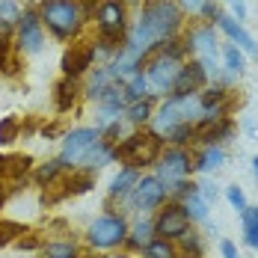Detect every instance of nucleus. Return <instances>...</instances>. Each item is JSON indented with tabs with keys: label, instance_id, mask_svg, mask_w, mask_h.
Instances as JSON below:
<instances>
[{
	"label": "nucleus",
	"instance_id": "41",
	"mask_svg": "<svg viewBox=\"0 0 258 258\" xmlns=\"http://www.w3.org/2000/svg\"><path fill=\"white\" fill-rule=\"evenodd\" d=\"M220 255H223V258H240V252H237V243H234V240H229V237H223V240H220Z\"/></svg>",
	"mask_w": 258,
	"mask_h": 258
},
{
	"label": "nucleus",
	"instance_id": "27",
	"mask_svg": "<svg viewBox=\"0 0 258 258\" xmlns=\"http://www.w3.org/2000/svg\"><path fill=\"white\" fill-rule=\"evenodd\" d=\"M181 205H184V214L190 217V223H193V226H202V223H208L211 202H208L199 190H196V193H190L187 199H181Z\"/></svg>",
	"mask_w": 258,
	"mask_h": 258
},
{
	"label": "nucleus",
	"instance_id": "21",
	"mask_svg": "<svg viewBox=\"0 0 258 258\" xmlns=\"http://www.w3.org/2000/svg\"><path fill=\"white\" fill-rule=\"evenodd\" d=\"M69 169H72V166H69L59 155L48 157V160H42V163H36V166H33V172H30V184H33V187H39V190H45V187H51L59 175H66Z\"/></svg>",
	"mask_w": 258,
	"mask_h": 258
},
{
	"label": "nucleus",
	"instance_id": "17",
	"mask_svg": "<svg viewBox=\"0 0 258 258\" xmlns=\"http://www.w3.org/2000/svg\"><path fill=\"white\" fill-rule=\"evenodd\" d=\"M140 178H143V172H140V169H134V166H119V169H116V175H113L110 184H107L104 208H119L131 196V190L137 187V181H140Z\"/></svg>",
	"mask_w": 258,
	"mask_h": 258
},
{
	"label": "nucleus",
	"instance_id": "5",
	"mask_svg": "<svg viewBox=\"0 0 258 258\" xmlns=\"http://www.w3.org/2000/svg\"><path fill=\"white\" fill-rule=\"evenodd\" d=\"M95 184H98V175H95V172H89V169H69L66 175H59V178L53 181L51 187L42 190L39 205L56 208V205H62V202H69V199L86 196Z\"/></svg>",
	"mask_w": 258,
	"mask_h": 258
},
{
	"label": "nucleus",
	"instance_id": "15",
	"mask_svg": "<svg viewBox=\"0 0 258 258\" xmlns=\"http://www.w3.org/2000/svg\"><path fill=\"white\" fill-rule=\"evenodd\" d=\"M51 98H53V110H56V116H69V113H75L83 101V80H72V78H56L51 89Z\"/></svg>",
	"mask_w": 258,
	"mask_h": 258
},
{
	"label": "nucleus",
	"instance_id": "36",
	"mask_svg": "<svg viewBox=\"0 0 258 258\" xmlns=\"http://www.w3.org/2000/svg\"><path fill=\"white\" fill-rule=\"evenodd\" d=\"M226 199H229V205H232V211H237V217L249 208V202H246V193L237 187V184H229L226 187Z\"/></svg>",
	"mask_w": 258,
	"mask_h": 258
},
{
	"label": "nucleus",
	"instance_id": "11",
	"mask_svg": "<svg viewBox=\"0 0 258 258\" xmlns=\"http://www.w3.org/2000/svg\"><path fill=\"white\" fill-rule=\"evenodd\" d=\"M152 226H155V237H166V240H181L184 234L193 229L190 217L184 214V205L172 202V199H166L152 214Z\"/></svg>",
	"mask_w": 258,
	"mask_h": 258
},
{
	"label": "nucleus",
	"instance_id": "30",
	"mask_svg": "<svg viewBox=\"0 0 258 258\" xmlns=\"http://www.w3.org/2000/svg\"><path fill=\"white\" fill-rule=\"evenodd\" d=\"M21 140V116H3L0 119V152H6L9 146H15Z\"/></svg>",
	"mask_w": 258,
	"mask_h": 258
},
{
	"label": "nucleus",
	"instance_id": "1",
	"mask_svg": "<svg viewBox=\"0 0 258 258\" xmlns=\"http://www.w3.org/2000/svg\"><path fill=\"white\" fill-rule=\"evenodd\" d=\"M36 9H39V21L45 27L48 39H53L56 45H72L83 39L89 27L78 0H36Z\"/></svg>",
	"mask_w": 258,
	"mask_h": 258
},
{
	"label": "nucleus",
	"instance_id": "43",
	"mask_svg": "<svg viewBox=\"0 0 258 258\" xmlns=\"http://www.w3.org/2000/svg\"><path fill=\"white\" fill-rule=\"evenodd\" d=\"M9 196H12V184L0 178V211L6 208V202H9ZM0 217H3V214H0Z\"/></svg>",
	"mask_w": 258,
	"mask_h": 258
},
{
	"label": "nucleus",
	"instance_id": "23",
	"mask_svg": "<svg viewBox=\"0 0 258 258\" xmlns=\"http://www.w3.org/2000/svg\"><path fill=\"white\" fill-rule=\"evenodd\" d=\"M157 95H149V98H143V101H134V104H125V125L128 128H149V122H152V116H155V107H157Z\"/></svg>",
	"mask_w": 258,
	"mask_h": 258
},
{
	"label": "nucleus",
	"instance_id": "45",
	"mask_svg": "<svg viewBox=\"0 0 258 258\" xmlns=\"http://www.w3.org/2000/svg\"><path fill=\"white\" fill-rule=\"evenodd\" d=\"M39 255H42V258H75L78 252H75V255H56V252H39Z\"/></svg>",
	"mask_w": 258,
	"mask_h": 258
},
{
	"label": "nucleus",
	"instance_id": "38",
	"mask_svg": "<svg viewBox=\"0 0 258 258\" xmlns=\"http://www.w3.org/2000/svg\"><path fill=\"white\" fill-rule=\"evenodd\" d=\"M62 134H66V131H62V122H59V119L51 122V125H42V128H39V137H42V140H48V143L62 140Z\"/></svg>",
	"mask_w": 258,
	"mask_h": 258
},
{
	"label": "nucleus",
	"instance_id": "35",
	"mask_svg": "<svg viewBox=\"0 0 258 258\" xmlns=\"http://www.w3.org/2000/svg\"><path fill=\"white\" fill-rule=\"evenodd\" d=\"M226 15V9H223V3L220 0H205L202 3V9H199V15H196V21H205V24H214Z\"/></svg>",
	"mask_w": 258,
	"mask_h": 258
},
{
	"label": "nucleus",
	"instance_id": "33",
	"mask_svg": "<svg viewBox=\"0 0 258 258\" xmlns=\"http://www.w3.org/2000/svg\"><path fill=\"white\" fill-rule=\"evenodd\" d=\"M163 143H166V146H178V149H193V146H196V140H193V122L175 125V128L163 137Z\"/></svg>",
	"mask_w": 258,
	"mask_h": 258
},
{
	"label": "nucleus",
	"instance_id": "13",
	"mask_svg": "<svg viewBox=\"0 0 258 258\" xmlns=\"http://www.w3.org/2000/svg\"><path fill=\"white\" fill-rule=\"evenodd\" d=\"M101 140V131L95 128V125H78V128H72V131H66L62 134V146H59V157L72 166V169H78L80 166V160L86 157V152L95 146Z\"/></svg>",
	"mask_w": 258,
	"mask_h": 258
},
{
	"label": "nucleus",
	"instance_id": "20",
	"mask_svg": "<svg viewBox=\"0 0 258 258\" xmlns=\"http://www.w3.org/2000/svg\"><path fill=\"white\" fill-rule=\"evenodd\" d=\"M229 160L226 146H199L193 149V172L196 175H211Z\"/></svg>",
	"mask_w": 258,
	"mask_h": 258
},
{
	"label": "nucleus",
	"instance_id": "25",
	"mask_svg": "<svg viewBox=\"0 0 258 258\" xmlns=\"http://www.w3.org/2000/svg\"><path fill=\"white\" fill-rule=\"evenodd\" d=\"M110 163H116V157H113V146H107L104 140H98V143L86 152V157L80 160L78 169H89V172H95V175H98V169L110 166Z\"/></svg>",
	"mask_w": 258,
	"mask_h": 258
},
{
	"label": "nucleus",
	"instance_id": "34",
	"mask_svg": "<svg viewBox=\"0 0 258 258\" xmlns=\"http://www.w3.org/2000/svg\"><path fill=\"white\" fill-rule=\"evenodd\" d=\"M45 240H48V234L45 232H36V229H27L15 243H12V249H18V252H42V246H45Z\"/></svg>",
	"mask_w": 258,
	"mask_h": 258
},
{
	"label": "nucleus",
	"instance_id": "32",
	"mask_svg": "<svg viewBox=\"0 0 258 258\" xmlns=\"http://www.w3.org/2000/svg\"><path fill=\"white\" fill-rule=\"evenodd\" d=\"M30 226L24 223H18V220H9V217H0V252H6V249H12V243L27 232Z\"/></svg>",
	"mask_w": 258,
	"mask_h": 258
},
{
	"label": "nucleus",
	"instance_id": "24",
	"mask_svg": "<svg viewBox=\"0 0 258 258\" xmlns=\"http://www.w3.org/2000/svg\"><path fill=\"white\" fill-rule=\"evenodd\" d=\"M220 62H223V75H229L234 80L246 72V53L240 51L237 45H232V42L220 45Z\"/></svg>",
	"mask_w": 258,
	"mask_h": 258
},
{
	"label": "nucleus",
	"instance_id": "7",
	"mask_svg": "<svg viewBox=\"0 0 258 258\" xmlns=\"http://www.w3.org/2000/svg\"><path fill=\"white\" fill-rule=\"evenodd\" d=\"M12 45H15V53H21V56H36V53L45 51V45H48V33H45V27H42V21H39L36 0H33V3H24L21 18L15 21Z\"/></svg>",
	"mask_w": 258,
	"mask_h": 258
},
{
	"label": "nucleus",
	"instance_id": "4",
	"mask_svg": "<svg viewBox=\"0 0 258 258\" xmlns=\"http://www.w3.org/2000/svg\"><path fill=\"white\" fill-rule=\"evenodd\" d=\"M181 42H184L187 59L202 62V69L208 72L211 80L220 78V30L217 27L193 18V21H187V27H184Z\"/></svg>",
	"mask_w": 258,
	"mask_h": 258
},
{
	"label": "nucleus",
	"instance_id": "9",
	"mask_svg": "<svg viewBox=\"0 0 258 258\" xmlns=\"http://www.w3.org/2000/svg\"><path fill=\"white\" fill-rule=\"evenodd\" d=\"M181 66H184V62L172 59V56L157 53L155 45L149 48V53H146V66H143V75H146V80H149L152 95L163 98V95H169V92H172V83H175V78H178Z\"/></svg>",
	"mask_w": 258,
	"mask_h": 258
},
{
	"label": "nucleus",
	"instance_id": "2",
	"mask_svg": "<svg viewBox=\"0 0 258 258\" xmlns=\"http://www.w3.org/2000/svg\"><path fill=\"white\" fill-rule=\"evenodd\" d=\"M163 137L155 134L152 128H131L113 149V157L119 166H134L140 172H149L155 169L157 157L163 152Z\"/></svg>",
	"mask_w": 258,
	"mask_h": 258
},
{
	"label": "nucleus",
	"instance_id": "19",
	"mask_svg": "<svg viewBox=\"0 0 258 258\" xmlns=\"http://www.w3.org/2000/svg\"><path fill=\"white\" fill-rule=\"evenodd\" d=\"M217 30H220V36H226L232 45H237V48L246 53V56H258V42H255V36H252L246 27L240 24V21H234L229 12H226L220 21H217Z\"/></svg>",
	"mask_w": 258,
	"mask_h": 258
},
{
	"label": "nucleus",
	"instance_id": "44",
	"mask_svg": "<svg viewBox=\"0 0 258 258\" xmlns=\"http://www.w3.org/2000/svg\"><path fill=\"white\" fill-rule=\"evenodd\" d=\"M75 258H107V255H104V252H95V249H89V246H80Z\"/></svg>",
	"mask_w": 258,
	"mask_h": 258
},
{
	"label": "nucleus",
	"instance_id": "18",
	"mask_svg": "<svg viewBox=\"0 0 258 258\" xmlns=\"http://www.w3.org/2000/svg\"><path fill=\"white\" fill-rule=\"evenodd\" d=\"M33 166H36L33 155H24V152H0V178L9 181V184L30 181Z\"/></svg>",
	"mask_w": 258,
	"mask_h": 258
},
{
	"label": "nucleus",
	"instance_id": "14",
	"mask_svg": "<svg viewBox=\"0 0 258 258\" xmlns=\"http://www.w3.org/2000/svg\"><path fill=\"white\" fill-rule=\"evenodd\" d=\"M234 131H237V122L232 116H223V119L199 116L193 122V140H196L193 149H199V146H226L234 137Z\"/></svg>",
	"mask_w": 258,
	"mask_h": 258
},
{
	"label": "nucleus",
	"instance_id": "28",
	"mask_svg": "<svg viewBox=\"0 0 258 258\" xmlns=\"http://www.w3.org/2000/svg\"><path fill=\"white\" fill-rule=\"evenodd\" d=\"M175 246H178L181 258H205V237L196 229H190L181 240H175Z\"/></svg>",
	"mask_w": 258,
	"mask_h": 258
},
{
	"label": "nucleus",
	"instance_id": "46",
	"mask_svg": "<svg viewBox=\"0 0 258 258\" xmlns=\"http://www.w3.org/2000/svg\"><path fill=\"white\" fill-rule=\"evenodd\" d=\"M252 175H255V181H258V155L252 157Z\"/></svg>",
	"mask_w": 258,
	"mask_h": 258
},
{
	"label": "nucleus",
	"instance_id": "6",
	"mask_svg": "<svg viewBox=\"0 0 258 258\" xmlns=\"http://www.w3.org/2000/svg\"><path fill=\"white\" fill-rule=\"evenodd\" d=\"M166 199H169V193L160 184V178L155 172H143V178L137 181V187L131 190L128 199L119 205V211H125L128 217H152Z\"/></svg>",
	"mask_w": 258,
	"mask_h": 258
},
{
	"label": "nucleus",
	"instance_id": "10",
	"mask_svg": "<svg viewBox=\"0 0 258 258\" xmlns=\"http://www.w3.org/2000/svg\"><path fill=\"white\" fill-rule=\"evenodd\" d=\"M199 107H202V116H208V119L232 116L234 110L240 107V92L234 86H223V83L211 80L205 89L199 92Z\"/></svg>",
	"mask_w": 258,
	"mask_h": 258
},
{
	"label": "nucleus",
	"instance_id": "22",
	"mask_svg": "<svg viewBox=\"0 0 258 258\" xmlns=\"http://www.w3.org/2000/svg\"><path fill=\"white\" fill-rule=\"evenodd\" d=\"M155 237V226H152V217H131L128 226V240H125V252L128 255H140L143 246Z\"/></svg>",
	"mask_w": 258,
	"mask_h": 258
},
{
	"label": "nucleus",
	"instance_id": "39",
	"mask_svg": "<svg viewBox=\"0 0 258 258\" xmlns=\"http://www.w3.org/2000/svg\"><path fill=\"white\" fill-rule=\"evenodd\" d=\"M101 3L104 0H78L80 12H83V18H86V24H92V18H95V12H98Z\"/></svg>",
	"mask_w": 258,
	"mask_h": 258
},
{
	"label": "nucleus",
	"instance_id": "31",
	"mask_svg": "<svg viewBox=\"0 0 258 258\" xmlns=\"http://www.w3.org/2000/svg\"><path fill=\"white\" fill-rule=\"evenodd\" d=\"M143 258H181L175 240H166V237H152L146 246H143Z\"/></svg>",
	"mask_w": 258,
	"mask_h": 258
},
{
	"label": "nucleus",
	"instance_id": "8",
	"mask_svg": "<svg viewBox=\"0 0 258 258\" xmlns=\"http://www.w3.org/2000/svg\"><path fill=\"white\" fill-rule=\"evenodd\" d=\"M155 172L160 184L166 187V193L178 184V181L193 175V149H178V146H163V152L155 163Z\"/></svg>",
	"mask_w": 258,
	"mask_h": 258
},
{
	"label": "nucleus",
	"instance_id": "37",
	"mask_svg": "<svg viewBox=\"0 0 258 258\" xmlns=\"http://www.w3.org/2000/svg\"><path fill=\"white\" fill-rule=\"evenodd\" d=\"M21 9H24V3L21 0H0V18L3 21H18L21 18Z\"/></svg>",
	"mask_w": 258,
	"mask_h": 258
},
{
	"label": "nucleus",
	"instance_id": "12",
	"mask_svg": "<svg viewBox=\"0 0 258 258\" xmlns=\"http://www.w3.org/2000/svg\"><path fill=\"white\" fill-rule=\"evenodd\" d=\"M98 56H95V48L89 39H78L72 45L62 48V56H59V75L72 80H83L92 69H95Z\"/></svg>",
	"mask_w": 258,
	"mask_h": 258
},
{
	"label": "nucleus",
	"instance_id": "26",
	"mask_svg": "<svg viewBox=\"0 0 258 258\" xmlns=\"http://www.w3.org/2000/svg\"><path fill=\"white\" fill-rule=\"evenodd\" d=\"M149 95H152V89H149V80H146L143 72H137V75H131V78L122 80V98H125V104L143 101Z\"/></svg>",
	"mask_w": 258,
	"mask_h": 258
},
{
	"label": "nucleus",
	"instance_id": "29",
	"mask_svg": "<svg viewBox=\"0 0 258 258\" xmlns=\"http://www.w3.org/2000/svg\"><path fill=\"white\" fill-rule=\"evenodd\" d=\"M240 229H243V243L258 252V205H249L240 214Z\"/></svg>",
	"mask_w": 258,
	"mask_h": 258
},
{
	"label": "nucleus",
	"instance_id": "3",
	"mask_svg": "<svg viewBox=\"0 0 258 258\" xmlns=\"http://www.w3.org/2000/svg\"><path fill=\"white\" fill-rule=\"evenodd\" d=\"M128 226L131 217L119 208H104V214H98L86 229H83V246L95 249V252H119L125 249L128 240Z\"/></svg>",
	"mask_w": 258,
	"mask_h": 258
},
{
	"label": "nucleus",
	"instance_id": "47",
	"mask_svg": "<svg viewBox=\"0 0 258 258\" xmlns=\"http://www.w3.org/2000/svg\"><path fill=\"white\" fill-rule=\"evenodd\" d=\"M223 6H232V3H240V0H220Z\"/></svg>",
	"mask_w": 258,
	"mask_h": 258
},
{
	"label": "nucleus",
	"instance_id": "16",
	"mask_svg": "<svg viewBox=\"0 0 258 258\" xmlns=\"http://www.w3.org/2000/svg\"><path fill=\"white\" fill-rule=\"evenodd\" d=\"M208 83H211V78H208V72L202 69V62L184 59V66H181V72H178V78H175V83H172V92L169 95H199Z\"/></svg>",
	"mask_w": 258,
	"mask_h": 258
},
{
	"label": "nucleus",
	"instance_id": "42",
	"mask_svg": "<svg viewBox=\"0 0 258 258\" xmlns=\"http://www.w3.org/2000/svg\"><path fill=\"white\" fill-rule=\"evenodd\" d=\"M229 15H232L234 21H240V24H243V21H246V15H249V9H246V0L232 3V12H229Z\"/></svg>",
	"mask_w": 258,
	"mask_h": 258
},
{
	"label": "nucleus",
	"instance_id": "40",
	"mask_svg": "<svg viewBox=\"0 0 258 258\" xmlns=\"http://www.w3.org/2000/svg\"><path fill=\"white\" fill-rule=\"evenodd\" d=\"M202 3H205V0H178V6L184 9V15H187V18H196V15H199V9H202Z\"/></svg>",
	"mask_w": 258,
	"mask_h": 258
}]
</instances>
